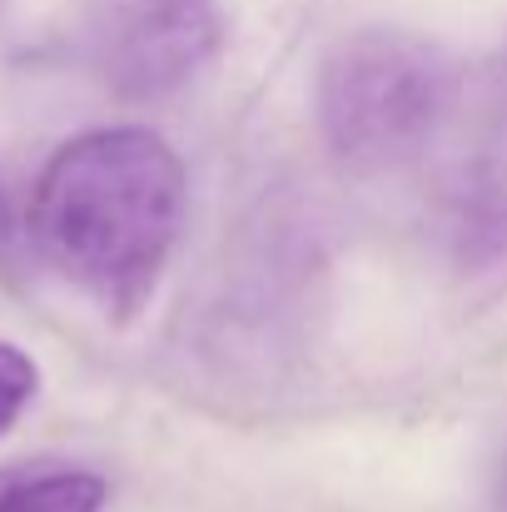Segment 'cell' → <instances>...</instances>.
<instances>
[{"label":"cell","mask_w":507,"mask_h":512,"mask_svg":"<svg viewBox=\"0 0 507 512\" xmlns=\"http://www.w3.org/2000/svg\"><path fill=\"white\" fill-rule=\"evenodd\" d=\"M35 388H40V368H35V358H30L20 343L0 339V438L20 423V413L30 408Z\"/></svg>","instance_id":"6"},{"label":"cell","mask_w":507,"mask_h":512,"mask_svg":"<svg viewBox=\"0 0 507 512\" xmlns=\"http://www.w3.org/2000/svg\"><path fill=\"white\" fill-rule=\"evenodd\" d=\"M105 478L70 463H10L0 468V512H100Z\"/></svg>","instance_id":"4"},{"label":"cell","mask_w":507,"mask_h":512,"mask_svg":"<svg viewBox=\"0 0 507 512\" xmlns=\"http://www.w3.org/2000/svg\"><path fill=\"white\" fill-rule=\"evenodd\" d=\"M25 254H35V244H30V209H20V204L0 189V269L15 274Z\"/></svg>","instance_id":"7"},{"label":"cell","mask_w":507,"mask_h":512,"mask_svg":"<svg viewBox=\"0 0 507 512\" xmlns=\"http://www.w3.org/2000/svg\"><path fill=\"white\" fill-rule=\"evenodd\" d=\"M184 219V165L155 130L115 125L65 140L30 194V244L110 309L160 279Z\"/></svg>","instance_id":"1"},{"label":"cell","mask_w":507,"mask_h":512,"mask_svg":"<svg viewBox=\"0 0 507 512\" xmlns=\"http://www.w3.org/2000/svg\"><path fill=\"white\" fill-rule=\"evenodd\" d=\"M448 239L463 264H493L507 254V179L468 174L448 194Z\"/></svg>","instance_id":"5"},{"label":"cell","mask_w":507,"mask_h":512,"mask_svg":"<svg viewBox=\"0 0 507 512\" xmlns=\"http://www.w3.org/2000/svg\"><path fill=\"white\" fill-rule=\"evenodd\" d=\"M453 105L448 60L403 30H358L338 40L314 80V115L338 160L388 170L413 160Z\"/></svg>","instance_id":"2"},{"label":"cell","mask_w":507,"mask_h":512,"mask_svg":"<svg viewBox=\"0 0 507 512\" xmlns=\"http://www.w3.org/2000/svg\"><path fill=\"white\" fill-rule=\"evenodd\" d=\"M498 508L507 512V458H503V473H498Z\"/></svg>","instance_id":"8"},{"label":"cell","mask_w":507,"mask_h":512,"mask_svg":"<svg viewBox=\"0 0 507 512\" xmlns=\"http://www.w3.org/2000/svg\"><path fill=\"white\" fill-rule=\"evenodd\" d=\"M224 40L214 0H85V55L110 95L155 105L179 95Z\"/></svg>","instance_id":"3"}]
</instances>
